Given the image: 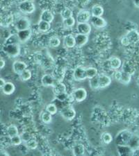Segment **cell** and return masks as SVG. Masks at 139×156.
<instances>
[{
  "label": "cell",
  "instance_id": "obj_37",
  "mask_svg": "<svg viewBox=\"0 0 139 156\" xmlns=\"http://www.w3.org/2000/svg\"><path fill=\"white\" fill-rule=\"evenodd\" d=\"M60 16L63 18V20L69 18L70 17H72V11L68 8H65L62 10L60 12Z\"/></svg>",
  "mask_w": 139,
  "mask_h": 156
},
{
  "label": "cell",
  "instance_id": "obj_22",
  "mask_svg": "<svg viewBox=\"0 0 139 156\" xmlns=\"http://www.w3.org/2000/svg\"><path fill=\"white\" fill-rule=\"evenodd\" d=\"M64 44L68 48H73L75 46H76L75 37L72 36V35H68L64 37Z\"/></svg>",
  "mask_w": 139,
  "mask_h": 156
},
{
  "label": "cell",
  "instance_id": "obj_3",
  "mask_svg": "<svg viewBox=\"0 0 139 156\" xmlns=\"http://www.w3.org/2000/svg\"><path fill=\"white\" fill-rule=\"evenodd\" d=\"M18 9L20 11L25 14H31L35 11L36 7L34 4L31 1L25 0L20 2L18 6Z\"/></svg>",
  "mask_w": 139,
  "mask_h": 156
},
{
  "label": "cell",
  "instance_id": "obj_35",
  "mask_svg": "<svg viewBox=\"0 0 139 156\" xmlns=\"http://www.w3.org/2000/svg\"><path fill=\"white\" fill-rule=\"evenodd\" d=\"M52 115L47 111L44 112L42 113V115H41V119H42V122L45 123V124H49L50 122H52Z\"/></svg>",
  "mask_w": 139,
  "mask_h": 156
},
{
  "label": "cell",
  "instance_id": "obj_19",
  "mask_svg": "<svg viewBox=\"0 0 139 156\" xmlns=\"http://www.w3.org/2000/svg\"><path fill=\"white\" fill-rule=\"evenodd\" d=\"M122 71L127 73V74H130L132 76V75L134 74L136 72V67L131 62L127 61L124 62V64L123 65Z\"/></svg>",
  "mask_w": 139,
  "mask_h": 156
},
{
  "label": "cell",
  "instance_id": "obj_43",
  "mask_svg": "<svg viewBox=\"0 0 139 156\" xmlns=\"http://www.w3.org/2000/svg\"><path fill=\"white\" fill-rule=\"evenodd\" d=\"M26 146L29 149H36L38 147V143L36 140L31 139L26 142Z\"/></svg>",
  "mask_w": 139,
  "mask_h": 156
},
{
  "label": "cell",
  "instance_id": "obj_7",
  "mask_svg": "<svg viewBox=\"0 0 139 156\" xmlns=\"http://www.w3.org/2000/svg\"><path fill=\"white\" fill-rule=\"evenodd\" d=\"M91 16L90 12L86 11V10H82L77 13V17H76V21H77V23L88 22V21H90Z\"/></svg>",
  "mask_w": 139,
  "mask_h": 156
},
{
  "label": "cell",
  "instance_id": "obj_42",
  "mask_svg": "<svg viewBox=\"0 0 139 156\" xmlns=\"http://www.w3.org/2000/svg\"><path fill=\"white\" fill-rule=\"evenodd\" d=\"M46 111L50 113L51 115H54L57 112V108L54 104H50L47 105V106L46 107Z\"/></svg>",
  "mask_w": 139,
  "mask_h": 156
},
{
  "label": "cell",
  "instance_id": "obj_50",
  "mask_svg": "<svg viewBox=\"0 0 139 156\" xmlns=\"http://www.w3.org/2000/svg\"><path fill=\"white\" fill-rule=\"evenodd\" d=\"M136 83H137V84L139 85V76L137 78V79H136Z\"/></svg>",
  "mask_w": 139,
  "mask_h": 156
},
{
  "label": "cell",
  "instance_id": "obj_2",
  "mask_svg": "<svg viewBox=\"0 0 139 156\" xmlns=\"http://www.w3.org/2000/svg\"><path fill=\"white\" fill-rule=\"evenodd\" d=\"M3 50L9 56L16 58L20 54V46L19 44H4Z\"/></svg>",
  "mask_w": 139,
  "mask_h": 156
},
{
  "label": "cell",
  "instance_id": "obj_21",
  "mask_svg": "<svg viewBox=\"0 0 139 156\" xmlns=\"http://www.w3.org/2000/svg\"><path fill=\"white\" fill-rule=\"evenodd\" d=\"M2 92L4 94L10 95L12 94L14 92L15 90H16V87H15L14 84L11 82H6V83L2 88Z\"/></svg>",
  "mask_w": 139,
  "mask_h": 156
},
{
  "label": "cell",
  "instance_id": "obj_40",
  "mask_svg": "<svg viewBox=\"0 0 139 156\" xmlns=\"http://www.w3.org/2000/svg\"><path fill=\"white\" fill-rule=\"evenodd\" d=\"M11 138V144L13 146H18L22 143V137L20 135H16V136H13Z\"/></svg>",
  "mask_w": 139,
  "mask_h": 156
},
{
  "label": "cell",
  "instance_id": "obj_12",
  "mask_svg": "<svg viewBox=\"0 0 139 156\" xmlns=\"http://www.w3.org/2000/svg\"><path fill=\"white\" fill-rule=\"evenodd\" d=\"M27 65L25 62L20 60H16L13 63V70L17 74H20L21 73L27 69Z\"/></svg>",
  "mask_w": 139,
  "mask_h": 156
},
{
  "label": "cell",
  "instance_id": "obj_13",
  "mask_svg": "<svg viewBox=\"0 0 139 156\" xmlns=\"http://www.w3.org/2000/svg\"><path fill=\"white\" fill-rule=\"evenodd\" d=\"M17 35L18 36L20 42H25L31 37V30L30 29H28L26 30H23V31H17Z\"/></svg>",
  "mask_w": 139,
  "mask_h": 156
},
{
  "label": "cell",
  "instance_id": "obj_33",
  "mask_svg": "<svg viewBox=\"0 0 139 156\" xmlns=\"http://www.w3.org/2000/svg\"><path fill=\"white\" fill-rule=\"evenodd\" d=\"M20 40L17 35H11L6 40L4 44H19Z\"/></svg>",
  "mask_w": 139,
  "mask_h": 156
},
{
  "label": "cell",
  "instance_id": "obj_23",
  "mask_svg": "<svg viewBox=\"0 0 139 156\" xmlns=\"http://www.w3.org/2000/svg\"><path fill=\"white\" fill-rule=\"evenodd\" d=\"M40 20L51 23L53 20H54V16H53L51 11H48V10H44L42 12L41 16H40Z\"/></svg>",
  "mask_w": 139,
  "mask_h": 156
},
{
  "label": "cell",
  "instance_id": "obj_39",
  "mask_svg": "<svg viewBox=\"0 0 139 156\" xmlns=\"http://www.w3.org/2000/svg\"><path fill=\"white\" fill-rule=\"evenodd\" d=\"M49 44L53 48H56V47H58L60 44V40L59 37H52L49 40Z\"/></svg>",
  "mask_w": 139,
  "mask_h": 156
},
{
  "label": "cell",
  "instance_id": "obj_8",
  "mask_svg": "<svg viewBox=\"0 0 139 156\" xmlns=\"http://www.w3.org/2000/svg\"><path fill=\"white\" fill-rule=\"evenodd\" d=\"M73 77L76 80H83L87 79L86 69L83 67H77L73 72Z\"/></svg>",
  "mask_w": 139,
  "mask_h": 156
},
{
  "label": "cell",
  "instance_id": "obj_9",
  "mask_svg": "<svg viewBox=\"0 0 139 156\" xmlns=\"http://www.w3.org/2000/svg\"><path fill=\"white\" fill-rule=\"evenodd\" d=\"M62 117L66 120H72L75 118L76 115V112L70 106L64 107L60 111Z\"/></svg>",
  "mask_w": 139,
  "mask_h": 156
},
{
  "label": "cell",
  "instance_id": "obj_25",
  "mask_svg": "<svg viewBox=\"0 0 139 156\" xmlns=\"http://www.w3.org/2000/svg\"><path fill=\"white\" fill-rule=\"evenodd\" d=\"M53 87H54V92L57 95L64 94V93H65V91H66L65 85L64 83H60L59 80L54 85V86H53Z\"/></svg>",
  "mask_w": 139,
  "mask_h": 156
},
{
  "label": "cell",
  "instance_id": "obj_47",
  "mask_svg": "<svg viewBox=\"0 0 139 156\" xmlns=\"http://www.w3.org/2000/svg\"><path fill=\"white\" fill-rule=\"evenodd\" d=\"M5 65H6V63H5L4 60L1 58V60H0V68L1 69L4 68V67H5Z\"/></svg>",
  "mask_w": 139,
  "mask_h": 156
},
{
  "label": "cell",
  "instance_id": "obj_32",
  "mask_svg": "<svg viewBox=\"0 0 139 156\" xmlns=\"http://www.w3.org/2000/svg\"><path fill=\"white\" fill-rule=\"evenodd\" d=\"M97 76V69L95 67H88L86 69L87 79H90Z\"/></svg>",
  "mask_w": 139,
  "mask_h": 156
},
{
  "label": "cell",
  "instance_id": "obj_5",
  "mask_svg": "<svg viewBox=\"0 0 139 156\" xmlns=\"http://www.w3.org/2000/svg\"><path fill=\"white\" fill-rule=\"evenodd\" d=\"M72 97L76 101L82 102L87 97V92L84 88L80 87L75 90L72 93Z\"/></svg>",
  "mask_w": 139,
  "mask_h": 156
},
{
  "label": "cell",
  "instance_id": "obj_14",
  "mask_svg": "<svg viewBox=\"0 0 139 156\" xmlns=\"http://www.w3.org/2000/svg\"><path fill=\"white\" fill-rule=\"evenodd\" d=\"M75 42H76V46L77 47H83L87 43L88 41V35L77 34L75 36Z\"/></svg>",
  "mask_w": 139,
  "mask_h": 156
},
{
  "label": "cell",
  "instance_id": "obj_4",
  "mask_svg": "<svg viewBox=\"0 0 139 156\" xmlns=\"http://www.w3.org/2000/svg\"><path fill=\"white\" fill-rule=\"evenodd\" d=\"M15 27H16L17 31L30 29V22L26 17H20L15 22Z\"/></svg>",
  "mask_w": 139,
  "mask_h": 156
},
{
  "label": "cell",
  "instance_id": "obj_6",
  "mask_svg": "<svg viewBox=\"0 0 139 156\" xmlns=\"http://www.w3.org/2000/svg\"><path fill=\"white\" fill-rule=\"evenodd\" d=\"M90 24H92L95 28L97 29H102L104 28L107 26V21L102 17L97 16H91L90 19Z\"/></svg>",
  "mask_w": 139,
  "mask_h": 156
},
{
  "label": "cell",
  "instance_id": "obj_31",
  "mask_svg": "<svg viewBox=\"0 0 139 156\" xmlns=\"http://www.w3.org/2000/svg\"><path fill=\"white\" fill-rule=\"evenodd\" d=\"M131 75L122 71V76H121L120 83H123L124 85H127L131 82Z\"/></svg>",
  "mask_w": 139,
  "mask_h": 156
},
{
  "label": "cell",
  "instance_id": "obj_48",
  "mask_svg": "<svg viewBox=\"0 0 139 156\" xmlns=\"http://www.w3.org/2000/svg\"><path fill=\"white\" fill-rule=\"evenodd\" d=\"M5 83H6V82H5L4 79H3L2 78H1V79H0V87H1V88L3 87V86L5 85Z\"/></svg>",
  "mask_w": 139,
  "mask_h": 156
},
{
  "label": "cell",
  "instance_id": "obj_44",
  "mask_svg": "<svg viewBox=\"0 0 139 156\" xmlns=\"http://www.w3.org/2000/svg\"><path fill=\"white\" fill-rule=\"evenodd\" d=\"M120 43L122 44L123 46H125V47H127L130 44H131L130 40L128 39V37H127V36H125L121 37Z\"/></svg>",
  "mask_w": 139,
  "mask_h": 156
},
{
  "label": "cell",
  "instance_id": "obj_46",
  "mask_svg": "<svg viewBox=\"0 0 139 156\" xmlns=\"http://www.w3.org/2000/svg\"><path fill=\"white\" fill-rule=\"evenodd\" d=\"M113 76H114V79L118 80V81L120 82L121 76H122V71H119V70H116L114 72V74H113Z\"/></svg>",
  "mask_w": 139,
  "mask_h": 156
},
{
  "label": "cell",
  "instance_id": "obj_16",
  "mask_svg": "<svg viewBox=\"0 0 139 156\" xmlns=\"http://www.w3.org/2000/svg\"><path fill=\"white\" fill-rule=\"evenodd\" d=\"M122 65V61L118 57H111L108 60V66L110 67L111 69L117 70L120 68Z\"/></svg>",
  "mask_w": 139,
  "mask_h": 156
},
{
  "label": "cell",
  "instance_id": "obj_11",
  "mask_svg": "<svg viewBox=\"0 0 139 156\" xmlns=\"http://www.w3.org/2000/svg\"><path fill=\"white\" fill-rule=\"evenodd\" d=\"M77 30L78 34L89 35L90 31H91V25L88 22L78 23L77 26Z\"/></svg>",
  "mask_w": 139,
  "mask_h": 156
},
{
  "label": "cell",
  "instance_id": "obj_30",
  "mask_svg": "<svg viewBox=\"0 0 139 156\" xmlns=\"http://www.w3.org/2000/svg\"><path fill=\"white\" fill-rule=\"evenodd\" d=\"M89 84L90 87L92 89L97 90L100 88V81H99V76L93 77L92 79H89Z\"/></svg>",
  "mask_w": 139,
  "mask_h": 156
},
{
  "label": "cell",
  "instance_id": "obj_18",
  "mask_svg": "<svg viewBox=\"0 0 139 156\" xmlns=\"http://www.w3.org/2000/svg\"><path fill=\"white\" fill-rule=\"evenodd\" d=\"M99 76V81H100V88L103 89L108 87L111 83V79L105 74H101Z\"/></svg>",
  "mask_w": 139,
  "mask_h": 156
},
{
  "label": "cell",
  "instance_id": "obj_10",
  "mask_svg": "<svg viewBox=\"0 0 139 156\" xmlns=\"http://www.w3.org/2000/svg\"><path fill=\"white\" fill-rule=\"evenodd\" d=\"M58 81L59 80L56 79L55 77L51 74H45L41 79L42 85L45 87H53Z\"/></svg>",
  "mask_w": 139,
  "mask_h": 156
},
{
  "label": "cell",
  "instance_id": "obj_27",
  "mask_svg": "<svg viewBox=\"0 0 139 156\" xmlns=\"http://www.w3.org/2000/svg\"><path fill=\"white\" fill-rule=\"evenodd\" d=\"M85 148L82 144H76L73 148V153L75 155H82L84 154Z\"/></svg>",
  "mask_w": 139,
  "mask_h": 156
},
{
  "label": "cell",
  "instance_id": "obj_49",
  "mask_svg": "<svg viewBox=\"0 0 139 156\" xmlns=\"http://www.w3.org/2000/svg\"><path fill=\"white\" fill-rule=\"evenodd\" d=\"M133 2L136 7L139 8V0H133Z\"/></svg>",
  "mask_w": 139,
  "mask_h": 156
},
{
  "label": "cell",
  "instance_id": "obj_28",
  "mask_svg": "<svg viewBox=\"0 0 139 156\" xmlns=\"http://www.w3.org/2000/svg\"><path fill=\"white\" fill-rule=\"evenodd\" d=\"M38 29L41 32H47L50 29V23L45 21H42V20H40L38 24Z\"/></svg>",
  "mask_w": 139,
  "mask_h": 156
},
{
  "label": "cell",
  "instance_id": "obj_20",
  "mask_svg": "<svg viewBox=\"0 0 139 156\" xmlns=\"http://www.w3.org/2000/svg\"><path fill=\"white\" fill-rule=\"evenodd\" d=\"M126 36L130 40L131 44H136L139 41V32L137 30H133L127 32Z\"/></svg>",
  "mask_w": 139,
  "mask_h": 156
},
{
  "label": "cell",
  "instance_id": "obj_29",
  "mask_svg": "<svg viewBox=\"0 0 139 156\" xmlns=\"http://www.w3.org/2000/svg\"><path fill=\"white\" fill-rule=\"evenodd\" d=\"M6 133L7 135H8L10 137H12L18 135V129H17V128L16 126L11 125L7 128Z\"/></svg>",
  "mask_w": 139,
  "mask_h": 156
},
{
  "label": "cell",
  "instance_id": "obj_41",
  "mask_svg": "<svg viewBox=\"0 0 139 156\" xmlns=\"http://www.w3.org/2000/svg\"><path fill=\"white\" fill-rule=\"evenodd\" d=\"M125 27L127 32H129L130 31H133V30H136V29H137V25H136L134 22L129 21L126 22Z\"/></svg>",
  "mask_w": 139,
  "mask_h": 156
},
{
  "label": "cell",
  "instance_id": "obj_24",
  "mask_svg": "<svg viewBox=\"0 0 139 156\" xmlns=\"http://www.w3.org/2000/svg\"><path fill=\"white\" fill-rule=\"evenodd\" d=\"M91 16H97L102 17L104 14V9L100 5H94L92 7L91 11H90Z\"/></svg>",
  "mask_w": 139,
  "mask_h": 156
},
{
  "label": "cell",
  "instance_id": "obj_26",
  "mask_svg": "<svg viewBox=\"0 0 139 156\" xmlns=\"http://www.w3.org/2000/svg\"><path fill=\"white\" fill-rule=\"evenodd\" d=\"M64 74H65L64 69L61 66H57L54 69V74H53V76L55 77L56 79L60 81V80L63 79V76H64Z\"/></svg>",
  "mask_w": 139,
  "mask_h": 156
},
{
  "label": "cell",
  "instance_id": "obj_15",
  "mask_svg": "<svg viewBox=\"0 0 139 156\" xmlns=\"http://www.w3.org/2000/svg\"><path fill=\"white\" fill-rule=\"evenodd\" d=\"M118 154L120 155H131L134 154V151H133L128 145H122L117 147Z\"/></svg>",
  "mask_w": 139,
  "mask_h": 156
},
{
  "label": "cell",
  "instance_id": "obj_1",
  "mask_svg": "<svg viewBox=\"0 0 139 156\" xmlns=\"http://www.w3.org/2000/svg\"><path fill=\"white\" fill-rule=\"evenodd\" d=\"M133 133L128 130H123L118 133L115 137V144L117 146L127 145Z\"/></svg>",
  "mask_w": 139,
  "mask_h": 156
},
{
  "label": "cell",
  "instance_id": "obj_38",
  "mask_svg": "<svg viewBox=\"0 0 139 156\" xmlns=\"http://www.w3.org/2000/svg\"><path fill=\"white\" fill-rule=\"evenodd\" d=\"M75 24V19L73 17L64 20V25L66 28H71Z\"/></svg>",
  "mask_w": 139,
  "mask_h": 156
},
{
  "label": "cell",
  "instance_id": "obj_36",
  "mask_svg": "<svg viewBox=\"0 0 139 156\" xmlns=\"http://www.w3.org/2000/svg\"><path fill=\"white\" fill-rule=\"evenodd\" d=\"M101 139H102V142L106 144H109V143L111 142V141L113 140V137L111 136V135L108 133H104L101 135Z\"/></svg>",
  "mask_w": 139,
  "mask_h": 156
},
{
  "label": "cell",
  "instance_id": "obj_17",
  "mask_svg": "<svg viewBox=\"0 0 139 156\" xmlns=\"http://www.w3.org/2000/svg\"><path fill=\"white\" fill-rule=\"evenodd\" d=\"M127 145L134 151L139 150V135L133 134Z\"/></svg>",
  "mask_w": 139,
  "mask_h": 156
},
{
  "label": "cell",
  "instance_id": "obj_45",
  "mask_svg": "<svg viewBox=\"0 0 139 156\" xmlns=\"http://www.w3.org/2000/svg\"><path fill=\"white\" fill-rule=\"evenodd\" d=\"M21 137H22V141H24V142H27L31 139V135H30L29 133H24L23 134L21 135Z\"/></svg>",
  "mask_w": 139,
  "mask_h": 156
},
{
  "label": "cell",
  "instance_id": "obj_34",
  "mask_svg": "<svg viewBox=\"0 0 139 156\" xmlns=\"http://www.w3.org/2000/svg\"><path fill=\"white\" fill-rule=\"evenodd\" d=\"M20 79L22 80H23V81H27V80L31 79V72H30L29 69H26L20 74Z\"/></svg>",
  "mask_w": 139,
  "mask_h": 156
}]
</instances>
